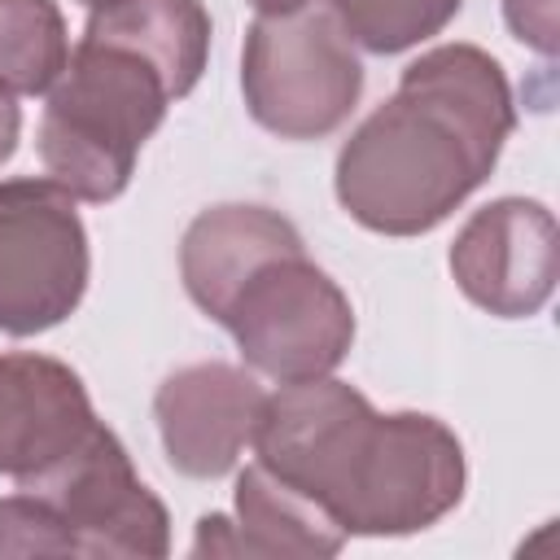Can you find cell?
<instances>
[{
  "instance_id": "obj_1",
  "label": "cell",
  "mask_w": 560,
  "mask_h": 560,
  "mask_svg": "<svg viewBox=\"0 0 560 560\" xmlns=\"http://www.w3.org/2000/svg\"><path fill=\"white\" fill-rule=\"evenodd\" d=\"M512 127L516 105L503 66L477 44H438L341 144L337 201L381 236L433 232L486 184Z\"/></svg>"
},
{
  "instance_id": "obj_2",
  "label": "cell",
  "mask_w": 560,
  "mask_h": 560,
  "mask_svg": "<svg viewBox=\"0 0 560 560\" xmlns=\"http://www.w3.org/2000/svg\"><path fill=\"white\" fill-rule=\"evenodd\" d=\"M254 464L315 499L341 529L398 538L438 525L464 499V446L424 411L381 416L337 376L267 394Z\"/></svg>"
},
{
  "instance_id": "obj_3",
  "label": "cell",
  "mask_w": 560,
  "mask_h": 560,
  "mask_svg": "<svg viewBox=\"0 0 560 560\" xmlns=\"http://www.w3.org/2000/svg\"><path fill=\"white\" fill-rule=\"evenodd\" d=\"M171 83L140 52L83 35L39 114V162L74 201H114L136 171L144 140L162 127Z\"/></svg>"
},
{
  "instance_id": "obj_4",
  "label": "cell",
  "mask_w": 560,
  "mask_h": 560,
  "mask_svg": "<svg viewBox=\"0 0 560 560\" xmlns=\"http://www.w3.org/2000/svg\"><path fill=\"white\" fill-rule=\"evenodd\" d=\"M245 363L276 385L332 376L354 346V306L341 284L306 258V245L262 258L219 306Z\"/></svg>"
},
{
  "instance_id": "obj_5",
  "label": "cell",
  "mask_w": 560,
  "mask_h": 560,
  "mask_svg": "<svg viewBox=\"0 0 560 560\" xmlns=\"http://www.w3.org/2000/svg\"><path fill=\"white\" fill-rule=\"evenodd\" d=\"M249 118L280 140L332 136L359 105L363 66L332 13L298 9L254 18L241 48Z\"/></svg>"
},
{
  "instance_id": "obj_6",
  "label": "cell",
  "mask_w": 560,
  "mask_h": 560,
  "mask_svg": "<svg viewBox=\"0 0 560 560\" xmlns=\"http://www.w3.org/2000/svg\"><path fill=\"white\" fill-rule=\"evenodd\" d=\"M61 525L70 556L92 560H158L171 551L162 499L131 468L127 446L101 420L48 468L18 481Z\"/></svg>"
},
{
  "instance_id": "obj_7",
  "label": "cell",
  "mask_w": 560,
  "mask_h": 560,
  "mask_svg": "<svg viewBox=\"0 0 560 560\" xmlns=\"http://www.w3.org/2000/svg\"><path fill=\"white\" fill-rule=\"evenodd\" d=\"M88 228L74 197L44 179L0 184V332L35 337L70 319L88 293Z\"/></svg>"
},
{
  "instance_id": "obj_8",
  "label": "cell",
  "mask_w": 560,
  "mask_h": 560,
  "mask_svg": "<svg viewBox=\"0 0 560 560\" xmlns=\"http://www.w3.org/2000/svg\"><path fill=\"white\" fill-rule=\"evenodd\" d=\"M451 276L472 306L499 319L538 315L556 289L551 210L529 197L481 206L451 245Z\"/></svg>"
},
{
  "instance_id": "obj_9",
  "label": "cell",
  "mask_w": 560,
  "mask_h": 560,
  "mask_svg": "<svg viewBox=\"0 0 560 560\" xmlns=\"http://www.w3.org/2000/svg\"><path fill=\"white\" fill-rule=\"evenodd\" d=\"M262 398L258 381L236 363L210 359L171 372L153 394V420L171 468L192 481L228 477L254 442Z\"/></svg>"
},
{
  "instance_id": "obj_10",
  "label": "cell",
  "mask_w": 560,
  "mask_h": 560,
  "mask_svg": "<svg viewBox=\"0 0 560 560\" xmlns=\"http://www.w3.org/2000/svg\"><path fill=\"white\" fill-rule=\"evenodd\" d=\"M96 424L79 372L48 354H0V472L22 481Z\"/></svg>"
},
{
  "instance_id": "obj_11",
  "label": "cell",
  "mask_w": 560,
  "mask_h": 560,
  "mask_svg": "<svg viewBox=\"0 0 560 560\" xmlns=\"http://www.w3.org/2000/svg\"><path fill=\"white\" fill-rule=\"evenodd\" d=\"M346 529L302 490L249 464L236 477V516H201L192 556H337Z\"/></svg>"
},
{
  "instance_id": "obj_12",
  "label": "cell",
  "mask_w": 560,
  "mask_h": 560,
  "mask_svg": "<svg viewBox=\"0 0 560 560\" xmlns=\"http://www.w3.org/2000/svg\"><path fill=\"white\" fill-rule=\"evenodd\" d=\"M302 245V232L267 206L228 201L201 210L179 241V276L188 298L214 319L228 293L271 254Z\"/></svg>"
},
{
  "instance_id": "obj_13",
  "label": "cell",
  "mask_w": 560,
  "mask_h": 560,
  "mask_svg": "<svg viewBox=\"0 0 560 560\" xmlns=\"http://www.w3.org/2000/svg\"><path fill=\"white\" fill-rule=\"evenodd\" d=\"M83 35L114 39L153 61L175 101L197 88L210 57V13L201 0H109L92 9Z\"/></svg>"
},
{
  "instance_id": "obj_14",
  "label": "cell",
  "mask_w": 560,
  "mask_h": 560,
  "mask_svg": "<svg viewBox=\"0 0 560 560\" xmlns=\"http://www.w3.org/2000/svg\"><path fill=\"white\" fill-rule=\"evenodd\" d=\"M66 61L70 35L52 0H0V88L9 96L48 92Z\"/></svg>"
},
{
  "instance_id": "obj_15",
  "label": "cell",
  "mask_w": 560,
  "mask_h": 560,
  "mask_svg": "<svg viewBox=\"0 0 560 560\" xmlns=\"http://www.w3.org/2000/svg\"><path fill=\"white\" fill-rule=\"evenodd\" d=\"M459 4L464 0H332L328 13L337 18L350 44L389 57L446 31Z\"/></svg>"
},
{
  "instance_id": "obj_16",
  "label": "cell",
  "mask_w": 560,
  "mask_h": 560,
  "mask_svg": "<svg viewBox=\"0 0 560 560\" xmlns=\"http://www.w3.org/2000/svg\"><path fill=\"white\" fill-rule=\"evenodd\" d=\"M9 556H70L57 516L31 490L0 499V560Z\"/></svg>"
},
{
  "instance_id": "obj_17",
  "label": "cell",
  "mask_w": 560,
  "mask_h": 560,
  "mask_svg": "<svg viewBox=\"0 0 560 560\" xmlns=\"http://www.w3.org/2000/svg\"><path fill=\"white\" fill-rule=\"evenodd\" d=\"M503 18H508V31H512L525 48H534V52H542V57L556 52V44H560V13H556V0H503Z\"/></svg>"
},
{
  "instance_id": "obj_18",
  "label": "cell",
  "mask_w": 560,
  "mask_h": 560,
  "mask_svg": "<svg viewBox=\"0 0 560 560\" xmlns=\"http://www.w3.org/2000/svg\"><path fill=\"white\" fill-rule=\"evenodd\" d=\"M18 136H22V109H18V101L0 88V166L13 158Z\"/></svg>"
},
{
  "instance_id": "obj_19",
  "label": "cell",
  "mask_w": 560,
  "mask_h": 560,
  "mask_svg": "<svg viewBox=\"0 0 560 560\" xmlns=\"http://www.w3.org/2000/svg\"><path fill=\"white\" fill-rule=\"evenodd\" d=\"M258 9V18H276V13H298V9H311L315 0H249Z\"/></svg>"
},
{
  "instance_id": "obj_20",
  "label": "cell",
  "mask_w": 560,
  "mask_h": 560,
  "mask_svg": "<svg viewBox=\"0 0 560 560\" xmlns=\"http://www.w3.org/2000/svg\"><path fill=\"white\" fill-rule=\"evenodd\" d=\"M83 9H101V4H109V0H79Z\"/></svg>"
}]
</instances>
